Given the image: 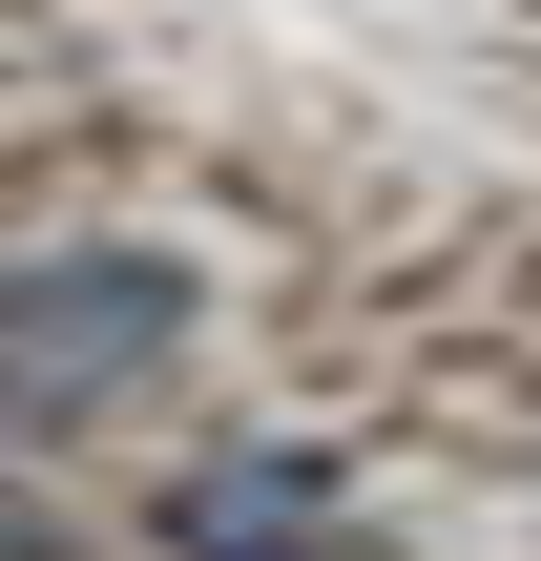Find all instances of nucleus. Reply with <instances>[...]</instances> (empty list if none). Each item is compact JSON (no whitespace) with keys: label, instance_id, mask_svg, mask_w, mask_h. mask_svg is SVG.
<instances>
[{"label":"nucleus","instance_id":"f257e3e1","mask_svg":"<svg viewBox=\"0 0 541 561\" xmlns=\"http://www.w3.org/2000/svg\"><path fill=\"white\" fill-rule=\"evenodd\" d=\"M167 354H188V271H167L146 229L0 250V437H83V416H125Z\"/></svg>","mask_w":541,"mask_h":561},{"label":"nucleus","instance_id":"f03ea898","mask_svg":"<svg viewBox=\"0 0 541 561\" xmlns=\"http://www.w3.org/2000/svg\"><path fill=\"white\" fill-rule=\"evenodd\" d=\"M146 541H167V561H334V458H292V437H229V458H167Z\"/></svg>","mask_w":541,"mask_h":561},{"label":"nucleus","instance_id":"7ed1b4c3","mask_svg":"<svg viewBox=\"0 0 541 561\" xmlns=\"http://www.w3.org/2000/svg\"><path fill=\"white\" fill-rule=\"evenodd\" d=\"M0 561H63V541H42V520H21V500H0Z\"/></svg>","mask_w":541,"mask_h":561}]
</instances>
